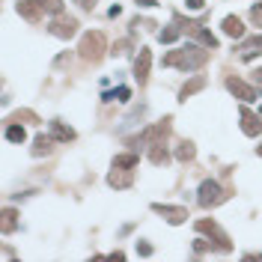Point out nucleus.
<instances>
[{
  "label": "nucleus",
  "instance_id": "nucleus-10",
  "mask_svg": "<svg viewBox=\"0 0 262 262\" xmlns=\"http://www.w3.org/2000/svg\"><path fill=\"white\" fill-rule=\"evenodd\" d=\"M39 9H42V3H39V0H21V3H18V15H24L27 21H39L42 15H39Z\"/></svg>",
  "mask_w": 262,
  "mask_h": 262
},
{
  "label": "nucleus",
  "instance_id": "nucleus-6",
  "mask_svg": "<svg viewBox=\"0 0 262 262\" xmlns=\"http://www.w3.org/2000/svg\"><path fill=\"white\" fill-rule=\"evenodd\" d=\"M149 66H152V51H149V48H140V57L134 60V77H137L140 83H146Z\"/></svg>",
  "mask_w": 262,
  "mask_h": 262
},
{
  "label": "nucleus",
  "instance_id": "nucleus-9",
  "mask_svg": "<svg viewBox=\"0 0 262 262\" xmlns=\"http://www.w3.org/2000/svg\"><path fill=\"white\" fill-rule=\"evenodd\" d=\"M197 229H200V232H209L212 238H218L221 250H229V238H226V235H224V232H221V229L212 224V221H197Z\"/></svg>",
  "mask_w": 262,
  "mask_h": 262
},
{
  "label": "nucleus",
  "instance_id": "nucleus-29",
  "mask_svg": "<svg viewBox=\"0 0 262 262\" xmlns=\"http://www.w3.org/2000/svg\"><path fill=\"white\" fill-rule=\"evenodd\" d=\"M80 3H83L86 9H90V6H96V0H80Z\"/></svg>",
  "mask_w": 262,
  "mask_h": 262
},
{
  "label": "nucleus",
  "instance_id": "nucleus-18",
  "mask_svg": "<svg viewBox=\"0 0 262 262\" xmlns=\"http://www.w3.org/2000/svg\"><path fill=\"white\" fill-rule=\"evenodd\" d=\"M24 137H27V131H24L21 125H9V128H6V140H9V143H24Z\"/></svg>",
  "mask_w": 262,
  "mask_h": 262
},
{
  "label": "nucleus",
  "instance_id": "nucleus-16",
  "mask_svg": "<svg viewBox=\"0 0 262 262\" xmlns=\"http://www.w3.org/2000/svg\"><path fill=\"white\" fill-rule=\"evenodd\" d=\"M102 99L105 102H128L131 99V90H128V86H119V90H113V93H105Z\"/></svg>",
  "mask_w": 262,
  "mask_h": 262
},
{
  "label": "nucleus",
  "instance_id": "nucleus-8",
  "mask_svg": "<svg viewBox=\"0 0 262 262\" xmlns=\"http://www.w3.org/2000/svg\"><path fill=\"white\" fill-rule=\"evenodd\" d=\"M152 209H155L158 215H164L170 224H182V221L188 218V212H185V209H179V206H161V203H155Z\"/></svg>",
  "mask_w": 262,
  "mask_h": 262
},
{
  "label": "nucleus",
  "instance_id": "nucleus-24",
  "mask_svg": "<svg viewBox=\"0 0 262 262\" xmlns=\"http://www.w3.org/2000/svg\"><path fill=\"white\" fill-rule=\"evenodd\" d=\"M176 155H179V158H182V161H191V158H194V146H191V143H182V146H179V152H176Z\"/></svg>",
  "mask_w": 262,
  "mask_h": 262
},
{
  "label": "nucleus",
  "instance_id": "nucleus-17",
  "mask_svg": "<svg viewBox=\"0 0 262 262\" xmlns=\"http://www.w3.org/2000/svg\"><path fill=\"white\" fill-rule=\"evenodd\" d=\"M149 158H152V164H167V149H164V143H152V152H149Z\"/></svg>",
  "mask_w": 262,
  "mask_h": 262
},
{
  "label": "nucleus",
  "instance_id": "nucleus-5",
  "mask_svg": "<svg viewBox=\"0 0 262 262\" xmlns=\"http://www.w3.org/2000/svg\"><path fill=\"white\" fill-rule=\"evenodd\" d=\"M226 90H229L232 96H238L241 102H256L253 86H247V83H244V80H238V77H229V80H226Z\"/></svg>",
  "mask_w": 262,
  "mask_h": 262
},
{
  "label": "nucleus",
  "instance_id": "nucleus-14",
  "mask_svg": "<svg viewBox=\"0 0 262 262\" xmlns=\"http://www.w3.org/2000/svg\"><path fill=\"white\" fill-rule=\"evenodd\" d=\"M203 86H206V77H194L191 83H185V86H182V93H179L182 102H188V96H194L197 90H203Z\"/></svg>",
  "mask_w": 262,
  "mask_h": 262
},
{
  "label": "nucleus",
  "instance_id": "nucleus-32",
  "mask_svg": "<svg viewBox=\"0 0 262 262\" xmlns=\"http://www.w3.org/2000/svg\"><path fill=\"white\" fill-rule=\"evenodd\" d=\"M259 116H262V108H259Z\"/></svg>",
  "mask_w": 262,
  "mask_h": 262
},
{
  "label": "nucleus",
  "instance_id": "nucleus-3",
  "mask_svg": "<svg viewBox=\"0 0 262 262\" xmlns=\"http://www.w3.org/2000/svg\"><path fill=\"white\" fill-rule=\"evenodd\" d=\"M224 197H226V194L221 191V185H218V182L206 179V182L200 185V206H206V209H209V206H218Z\"/></svg>",
  "mask_w": 262,
  "mask_h": 262
},
{
  "label": "nucleus",
  "instance_id": "nucleus-13",
  "mask_svg": "<svg viewBox=\"0 0 262 262\" xmlns=\"http://www.w3.org/2000/svg\"><path fill=\"white\" fill-rule=\"evenodd\" d=\"M259 48H262V36H250V39L241 45V60H250L253 54H259Z\"/></svg>",
  "mask_w": 262,
  "mask_h": 262
},
{
  "label": "nucleus",
  "instance_id": "nucleus-25",
  "mask_svg": "<svg viewBox=\"0 0 262 262\" xmlns=\"http://www.w3.org/2000/svg\"><path fill=\"white\" fill-rule=\"evenodd\" d=\"M12 218H15V212H12V209H6V212H3V232H9V229L15 226V221H12Z\"/></svg>",
  "mask_w": 262,
  "mask_h": 262
},
{
  "label": "nucleus",
  "instance_id": "nucleus-21",
  "mask_svg": "<svg viewBox=\"0 0 262 262\" xmlns=\"http://www.w3.org/2000/svg\"><path fill=\"white\" fill-rule=\"evenodd\" d=\"M137 164V155L131 152V155H116L113 158V167H122V170H128V167H134Z\"/></svg>",
  "mask_w": 262,
  "mask_h": 262
},
{
  "label": "nucleus",
  "instance_id": "nucleus-19",
  "mask_svg": "<svg viewBox=\"0 0 262 262\" xmlns=\"http://www.w3.org/2000/svg\"><path fill=\"white\" fill-rule=\"evenodd\" d=\"M51 146H54V137H36V146H33V155H45V152H51Z\"/></svg>",
  "mask_w": 262,
  "mask_h": 262
},
{
  "label": "nucleus",
  "instance_id": "nucleus-30",
  "mask_svg": "<svg viewBox=\"0 0 262 262\" xmlns=\"http://www.w3.org/2000/svg\"><path fill=\"white\" fill-rule=\"evenodd\" d=\"M256 77H259V80H262V69H256Z\"/></svg>",
  "mask_w": 262,
  "mask_h": 262
},
{
  "label": "nucleus",
  "instance_id": "nucleus-1",
  "mask_svg": "<svg viewBox=\"0 0 262 262\" xmlns=\"http://www.w3.org/2000/svg\"><path fill=\"white\" fill-rule=\"evenodd\" d=\"M209 60V54L200 48V45H185V48H176L164 57V66H173V69H182V72H194L200 69L203 63Z\"/></svg>",
  "mask_w": 262,
  "mask_h": 262
},
{
  "label": "nucleus",
  "instance_id": "nucleus-26",
  "mask_svg": "<svg viewBox=\"0 0 262 262\" xmlns=\"http://www.w3.org/2000/svg\"><path fill=\"white\" fill-rule=\"evenodd\" d=\"M250 18H253L256 24H262V3H256V6L250 9Z\"/></svg>",
  "mask_w": 262,
  "mask_h": 262
},
{
  "label": "nucleus",
  "instance_id": "nucleus-11",
  "mask_svg": "<svg viewBox=\"0 0 262 262\" xmlns=\"http://www.w3.org/2000/svg\"><path fill=\"white\" fill-rule=\"evenodd\" d=\"M108 185H111V188H128V185H131V170L113 167V173L108 176Z\"/></svg>",
  "mask_w": 262,
  "mask_h": 262
},
{
  "label": "nucleus",
  "instance_id": "nucleus-4",
  "mask_svg": "<svg viewBox=\"0 0 262 262\" xmlns=\"http://www.w3.org/2000/svg\"><path fill=\"white\" fill-rule=\"evenodd\" d=\"M75 30H77V21L75 18H57V21H51V27H48V33L51 36H57V39H69V36H75Z\"/></svg>",
  "mask_w": 262,
  "mask_h": 262
},
{
  "label": "nucleus",
  "instance_id": "nucleus-31",
  "mask_svg": "<svg viewBox=\"0 0 262 262\" xmlns=\"http://www.w3.org/2000/svg\"><path fill=\"white\" fill-rule=\"evenodd\" d=\"M256 152H259V155H262V146H259V149H256Z\"/></svg>",
  "mask_w": 262,
  "mask_h": 262
},
{
  "label": "nucleus",
  "instance_id": "nucleus-15",
  "mask_svg": "<svg viewBox=\"0 0 262 262\" xmlns=\"http://www.w3.org/2000/svg\"><path fill=\"white\" fill-rule=\"evenodd\" d=\"M191 33H194V36H197V39H200V42H203L206 48H218V39H215V36H212L209 30H203L200 24H194V30H191Z\"/></svg>",
  "mask_w": 262,
  "mask_h": 262
},
{
  "label": "nucleus",
  "instance_id": "nucleus-27",
  "mask_svg": "<svg viewBox=\"0 0 262 262\" xmlns=\"http://www.w3.org/2000/svg\"><path fill=\"white\" fill-rule=\"evenodd\" d=\"M137 253H140V256H149V253H152V247H149V244H137Z\"/></svg>",
  "mask_w": 262,
  "mask_h": 262
},
{
  "label": "nucleus",
  "instance_id": "nucleus-7",
  "mask_svg": "<svg viewBox=\"0 0 262 262\" xmlns=\"http://www.w3.org/2000/svg\"><path fill=\"white\" fill-rule=\"evenodd\" d=\"M241 131H244L247 137H256V134L262 131V122H259V116H256V113H250L247 108H241Z\"/></svg>",
  "mask_w": 262,
  "mask_h": 262
},
{
  "label": "nucleus",
  "instance_id": "nucleus-20",
  "mask_svg": "<svg viewBox=\"0 0 262 262\" xmlns=\"http://www.w3.org/2000/svg\"><path fill=\"white\" fill-rule=\"evenodd\" d=\"M51 128H54V137H57V140H72V137H75V131L66 128L63 122H51Z\"/></svg>",
  "mask_w": 262,
  "mask_h": 262
},
{
  "label": "nucleus",
  "instance_id": "nucleus-23",
  "mask_svg": "<svg viewBox=\"0 0 262 262\" xmlns=\"http://www.w3.org/2000/svg\"><path fill=\"white\" fill-rule=\"evenodd\" d=\"M158 39L170 45V42H176V39H179V30H176V27H170V30H161V36H158Z\"/></svg>",
  "mask_w": 262,
  "mask_h": 262
},
{
  "label": "nucleus",
  "instance_id": "nucleus-22",
  "mask_svg": "<svg viewBox=\"0 0 262 262\" xmlns=\"http://www.w3.org/2000/svg\"><path fill=\"white\" fill-rule=\"evenodd\" d=\"M39 3H42V9H48L54 15H63V0H39Z\"/></svg>",
  "mask_w": 262,
  "mask_h": 262
},
{
  "label": "nucleus",
  "instance_id": "nucleus-2",
  "mask_svg": "<svg viewBox=\"0 0 262 262\" xmlns=\"http://www.w3.org/2000/svg\"><path fill=\"white\" fill-rule=\"evenodd\" d=\"M102 51H105V33H86L83 39H80V57L83 60H93V63H99L102 60Z\"/></svg>",
  "mask_w": 262,
  "mask_h": 262
},
{
  "label": "nucleus",
  "instance_id": "nucleus-28",
  "mask_svg": "<svg viewBox=\"0 0 262 262\" xmlns=\"http://www.w3.org/2000/svg\"><path fill=\"white\" fill-rule=\"evenodd\" d=\"M188 9H203V0H188Z\"/></svg>",
  "mask_w": 262,
  "mask_h": 262
},
{
  "label": "nucleus",
  "instance_id": "nucleus-12",
  "mask_svg": "<svg viewBox=\"0 0 262 262\" xmlns=\"http://www.w3.org/2000/svg\"><path fill=\"white\" fill-rule=\"evenodd\" d=\"M224 33H226L229 39H241V36H244V24H241V18H235V15L224 18Z\"/></svg>",
  "mask_w": 262,
  "mask_h": 262
}]
</instances>
